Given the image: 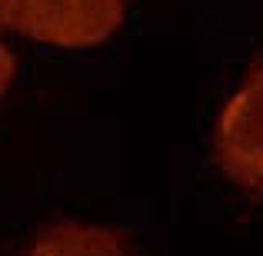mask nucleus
Wrapping results in <instances>:
<instances>
[{
  "instance_id": "obj_3",
  "label": "nucleus",
  "mask_w": 263,
  "mask_h": 256,
  "mask_svg": "<svg viewBox=\"0 0 263 256\" xmlns=\"http://www.w3.org/2000/svg\"><path fill=\"white\" fill-rule=\"evenodd\" d=\"M27 256H130L120 233L87 223H57L44 230Z\"/></svg>"
},
{
  "instance_id": "obj_2",
  "label": "nucleus",
  "mask_w": 263,
  "mask_h": 256,
  "mask_svg": "<svg viewBox=\"0 0 263 256\" xmlns=\"http://www.w3.org/2000/svg\"><path fill=\"white\" fill-rule=\"evenodd\" d=\"M217 163L237 186L263 193V60L250 67L217 120Z\"/></svg>"
},
{
  "instance_id": "obj_4",
  "label": "nucleus",
  "mask_w": 263,
  "mask_h": 256,
  "mask_svg": "<svg viewBox=\"0 0 263 256\" xmlns=\"http://www.w3.org/2000/svg\"><path fill=\"white\" fill-rule=\"evenodd\" d=\"M13 70H17V64H13V53L7 50L4 44H0V96L7 93V87H10V80H13Z\"/></svg>"
},
{
  "instance_id": "obj_1",
  "label": "nucleus",
  "mask_w": 263,
  "mask_h": 256,
  "mask_svg": "<svg viewBox=\"0 0 263 256\" xmlns=\"http://www.w3.org/2000/svg\"><path fill=\"white\" fill-rule=\"evenodd\" d=\"M127 0H0V30L57 47H97L123 24Z\"/></svg>"
}]
</instances>
